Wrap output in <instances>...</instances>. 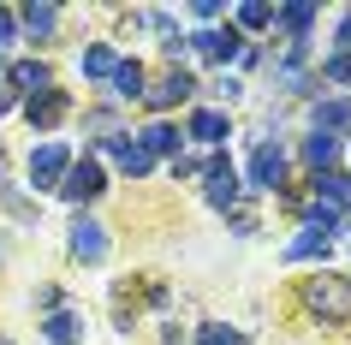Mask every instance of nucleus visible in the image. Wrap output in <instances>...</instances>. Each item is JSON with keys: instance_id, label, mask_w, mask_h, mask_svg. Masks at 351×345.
I'll list each match as a JSON object with an SVG mask.
<instances>
[{"instance_id": "1", "label": "nucleus", "mask_w": 351, "mask_h": 345, "mask_svg": "<svg viewBox=\"0 0 351 345\" xmlns=\"http://www.w3.org/2000/svg\"><path fill=\"white\" fill-rule=\"evenodd\" d=\"M304 309L310 316H322V322H351V280L346 274H315V280H304Z\"/></svg>"}, {"instance_id": "2", "label": "nucleus", "mask_w": 351, "mask_h": 345, "mask_svg": "<svg viewBox=\"0 0 351 345\" xmlns=\"http://www.w3.org/2000/svg\"><path fill=\"white\" fill-rule=\"evenodd\" d=\"M66 173H72V149L66 143H42L36 155H30V185H36V191H60Z\"/></svg>"}, {"instance_id": "3", "label": "nucleus", "mask_w": 351, "mask_h": 345, "mask_svg": "<svg viewBox=\"0 0 351 345\" xmlns=\"http://www.w3.org/2000/svg\"><path fill=\"white\" fill-rule=\"evenodd\" d=\"M101 191H108V179H101V167H95L90 155H84V161H72L66 185H60V197H66V202H95Z\"/></svg>"}, {"instance_id": "4", "label": "nucleus", "mask_w": 351, "mask_h": 345, "mask_svg": "<svg viewBox=\"0 0 351 345\" xmlns=\"http://www.w3.org/2000/svg\"><path fill=\"white\" fill-rule=\"evenodd\" d=\"M280 179H286V149L256 143V155H250V191H280Z\"/></svg>"}, {"instance_id": "5", "label": "nucleus", "mask_w": 351, "mask_h": 345, "mask_svg": "<svg viewBox=\"0 0 351 345\" xmlns=\"http://www.w3.org/2000/svg\"><path fill=\"white\" fill-rule=\"evenodd\" d=\"M108 155L119 161V173H131V179H143L149 167H155V155H149V149L137 143L131 131H119V137H108Z\"/></svg>"}, {"instance_id": "6", "label": "nucleus", "mask_w": 351, "mask_h": 345, "mask_svg": "<svg viewBox=\"0 0 351 345\" xmlns=\"http://www.w3.org/2000/svg\"><path fill=\"white\" fill-rule=\"evenodd\" d=\"M208 173V202H215V209H232V202H239V173H232V161H221V155H215V161L203 167Z\"/></svg>"}, {"instance_id": "7", "label": "nucleus", "mask_w": 351, "mask_h": 345, "mask_svg": "<svg viewBox=\"0 0 351 345\" xmlns=\"http://www.w3.org/2000/svg\"><path fill=\"white\" fill-rule=\"evenodd\" d=\"M191 90H197V84H191V72H161V78L143 90V102H149V108H179Z\"/></svg>"}, {"instance_id": "8", "label": "nucleus", "mask_w": 351, "mask_h": 345, "mask_svg": "<svg viewBox=\"0 0 351 345\" xmlns=\"http://www.w3.org/2000/svg\"><path fill=\"white\" fill-rule=\"evenodd\" d=\"M72 256L77 262H101V256H108V233H101L95 220H84V215L72 220Z\"/></svg>"}, {"instance_id": "9", "label": "nucleus", "mask_w": 351, "mask_h": 345, "mask_svg": "<svg viewBox=\"0 0 351 345\" xmlns=\"http://www.w3.org/2000/svg\"><path fill=\"white\" fill-rule=\"evenodd\" d=\"M191 48H197L203 60H232V54H244V36L239 30H197Z\"/></svg>"}, {"instance_id": "10", "label": "nucleus", "mask_w": 351, "mask_h": 345, "mask_svg": "<svg viewBox=\"0 0 351 345\" xmlns=\"http://www.w3.org/2000/svg\"><path fill=\"white\" fill-rule=\"evenodd\" d=\"M66 108H72V95H66V90H42V95L24 102V119H30V126H54Z\"/></svg>"}, {"instance_id": "11", "label": "nucleus", "mask_w": 351, "mask_h": 345, "mask_svg": "<svg viewBox=\"0 0 351 345\" xmlns=\"http://www.w3.org/2000/svg\"><path fill=\"white\" fill-rule=\"evenodd\" d=\"M42 333H48V345H77L84 340V316H77V309H48Z\"/></svg>"}, {"instance_id": "12", "label": "nucleus", "mask_w": 351, "mask_h": 345, "mask_svg": "<svg viewBox=\"0 0 351 345\" xmlns=\"http://www.w3.org/2000/svg\"><path fill=\"white\" fill-rule=\"evenodd\" d=\"M12 90H24V95H42V90H54V72H48V66H42V60H19V66H12Z\"/></svg>"}, {"instance_id": "13", "label": "nucleus", "mask_w": 351, "mask_h": 345, "mask_svg": "<svg viewBox=\"0 0 351 345\" xmlns=\"http://www.w3.org/2000/svg\"><path fill=\"white\" fill-rule=\"evenodd\" d=\"M191 137H197V143H226L232 126H226L221 108H197V113H191Z\"/></svg>"}, {"instance_id": "14", "label": "nucleus", "mask_w": 351, "mask_h": 345, "mask_svg": "<svg viewBox=\"0 0 351 345\" xmlns=\"http://www.w3.org/2000/svg\"><path fill=\"white\" fill-rule=\"evenodd\" d=\"M310 126L322 131V137H339V131H351V102H315Z\"/></svg>"}, {"instance_id": "15", "label": "nucleus", "mask_w": 351, "mask_h": 345, "mask_svg": "<svg viewBox=\"0 0 351 345\" xmlns=\"http://www.w3.org/2000/svg\"><path fill=\"white\" fill-rule=\"evenodd\" d=\"M328 250H333V238L315 233V226H304V233L286 244V262H310V256H328Z\"/></svg>"}, {"instance_id": "16", "label": "nucleus", "mask_w": 351, "mask_h": 345, "mask_svg": "<svg viewBox=\"0 0 351 345\" xmlns=\"http://www.w3.org/2000/svg\"><path fill=\"white\" fill-rule=\"evenodd\" d=\"M143 84H149L143 66H137V60H119V72H113V95H119V102H137Z\"/></svg>"}, {"instance_id": "17", "label": "nucleus", "mask_w": 351, "mask_h": 345, "mask_svg": "<svg viewBox=\"0 0 351 345\" xmlns=\"http://www.w3.org/2000/svg\"><path fill=\"white\" fill-rule=\"evenodd\" d=\"M304 161H310L315 173H333V161H339V137H322V131H310V143H304Z\"/></svg>"}, {"instance_id": "18", "label": "nucleus", "mask_w": 351, "mask_h": 345, "mask_svg": "<svg viewBox=\"0 0 351 345\" xmlns=\"http://www.w3.org/2000/svg\"><path fill=\"white\" fill-rule=\"evenodd\" d=\"M137 143L149 149V155H179V126H167V119H155V126L137 137Z\"/></svg>"}, {"instance_id": "19", "label": "nucleus", "mask_w": 351, "mask_h": 345, "mask_svg": "<svg viewBox=\"0 0 351 345\" xmlns=\"http://www.w3.org/2000/svg\"><path fill=\"white\" fill-rule=\"evenodd\" d=\"M315 197L333 202V209H351V179L346 173H315Z\"/></svg>"}, {"instance_id": "20", "label": "nucleus", "mask_w": 351, "mask_h": 345, "mask_svg": "<svg viewBox=\"0 0 351 345\" xmlns=\"http://www.w3.org/2000/svg\"><path fill=\"white\" fill-rule=\"evenodd\" d=\"M12 19L30 30V36H54V24H60V12L54 6H24V12H12Z\"/></svg>"}, {"instance_id": "21", "label": "nucleus", "mask_w": 351, "mask_h": 345, "mask_svg": "<svg viewBox=\"0 0 351 345\" xmlns=\"http://www.w3.org/2000/svg\"><path fill=\"white\" fill-rule=\"evenodd\" d=\"M274 19L286 24V30H292V42H304V30H310V24H315V6H280Z\"/></svg>"}, {"instance_id": "22", "label": "nucleus", "mask_w": 351, "mask_h": 345, "mask_svg": "<svg viewBox=\"0 0 351 345\" xmlns=\"http://www.w3.org/2000/svg\"><path fill=\"white\" fill-rule=\"evenodd\" d=\"M84 72L90 78H113L119 72V54H113V48H90V54H84Z\"/></svg>"}, {"instance_id": "23", "label": "nucleus", "mask_w": 351, "mask_h": 345, "mask_svg": "<svg viewBox=\"0 0 351 345\" xmlns=\"http://www.w3.org/2000/svg\"><path fill=\"white\" fill-rule=\"evenodd\" d=\"M244 333L239 327H226V322H203V333H197V345H239Z\"/></svg>"}, {"instance_id": "24", "label": "nucleus", "mask_w": 351, "mask_h": 345, "mask_svg": "<svg viewBox=\"0 0 351 345\" xmlns=\"http://www.w3.org/2000/svg\"><path fill=\"white\" fill-rule=\"evenodd\" d=\"M232 19H239L244 30H262V24H274V6H239Z\"/></svg>"}, {"instance_id": "25", "label": "nucleus", "mask_w": 351, "mask_h": 345, "mask_svg": "<svg viewBox=\"0 0 351 345\" xmlns=\"http://www.w3.org/2000/svg\"><path fill=\"white\" fill-rule=\"evenodd\" d=\"M322 78H328V84H351V54H333V60H322Z\"/></svg>"}, {"instance_id": "26", "label": "nucleus", "mask_w": 351, "mask_h": 345, "mask_svg": "<svg viewBox=\"0 0 351 345\" xmlns=\"http://www.w3.org/2000/svg\"><path fill=\"white\" fill-rule=\"evenodd\" d=\"M0 202H6V209H12L19 220H36V202H24L19 191H12V185H0Z\"/></svg>"}, {"instance_id": "27", "label": "nucleus", "mask_w": 351, "mask_h": 345, "mask_svg": "<svg viewBox=\"0 0 351 345\" xmlns=\"http://www.w3.org/2000/svg\"><path fill=\"white\" fill-rule=\"evenodd\" d=\"M6 42H19V19H12V12L0 6V48H6Z\"/></svg>"}, {"instance_id": "28", "label": "nucleus", "mask_w": 351, "mask_h": 345, "mask_svg": "<svg viewBox=\"0 0 351 345\" xmlns=\"http://www.w3.org/2000/svg\"><path fill=\"white\" fill-rule=\"evenodd\" d=\"M333 42H339V54H351V12L339 19V36H333Z\"/></svg>"}, {"instance_id": "29", "label": "nucleus", "mask_w": 351, "mask_h": 345, "mask_svg": "<svg viewBox=\"0 0 351 345\" xmlns=\"http://www.w3.org/2000/svg\"><path fill=\"white\" fill-rule=\"evenodd\" d=\"M12 102H19V95H12V90H0V113H6V108H12Z\"/></svg>"}, {"instance_id": "30", "label": "nucleus", "mask_w": 351, "mask_h": 345, "mask_svg": "<svg viewBox=\"0 0 351 345\" xmlns=\"http://www.w3.org/2000/svg\"><path fill=\"white\" fill-rule=\"evenodd\" d=\"M0 161H6V149H0Z\"/></svg>"}, {"instance_id": "31", "label": "nucleus", "mask_w": 351, "mask_h": 345, "mask_svg": "<svg viewBox=\"0 0 351 345\" xmlns=\"http://www.w3.org/2000/svg\"><path fill=\"white\" fill-rule=\"evenodd\" d=\"M0 345H6V340H0Z\"/></svg>"}]
</instances>
